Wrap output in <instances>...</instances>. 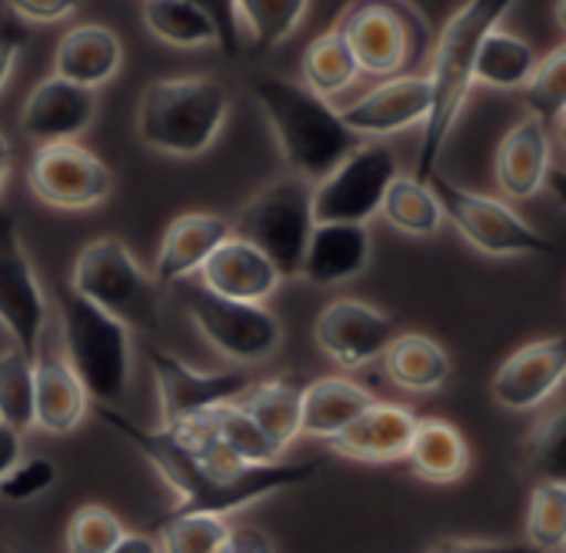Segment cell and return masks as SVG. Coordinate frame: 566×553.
<instances>
[{"label":"cell","mask_w":566,"mask_h":553,"mask_svg":"<svg viewBox=\"0 0 566 553\" xmlns=\"http://www.w3.org/2000/svg\"><path fill=\"white\" fill-rule=\"evenodd\" d=\"M120 64H124L120 38L101 24L71 28L54 54V74L87 91H97L101 84L117 77Z\"/></svg>","instance_id":"obj_25"},{"label":"cell","mask_w":566,"mask_h":553,"mask_svg":"<svg viewBox=\"0 0 566 553\" xmlns=\"http://www.w3.org/2000/svg\"><path fill=\"white\" fill-rule=\"evenodd\" d=\"M124 533L127 526L120 523V517H114L101 503H87L67 520L64 546L67 553H111Z\"/></svg>","instance_id":"obj_41"},{"label":"cell","mask_w":566,"mask_h":553,"mask_svg":"<svg viewBox=\"0 0 566 553\" xmlns=\"http://www.w3.org/2000/svg\"><path fill=\"white\" fill-rule=\"evenodd\" d=\"M111 553H160V543L154 536H147V533H130L127 530Z\"/></svg>","instance_id":"obj_49"},{"label":"cell","mask_w":566,"mask_h":553,"mask_svg":"<svg viewBox=\"0 0 566 553\" xmlns=\"http://www.w3.org/2000/svg\"><path fill=\"white\" fill-rule=\"evenodd\" d=\"M420 480L430 483H453L470 467V447L463 434L443 417H420L410 450L403 457Z\"/></svg>","instance_id":"obj_28"},{"label":"cell","mask_w":566,"mask_h":553,"mask_svg":"<svg viewBox=\"0 0 566 553\" xmlns=\"http://www.w3.org/2000/svg\"><path fill=\"white\" fill-rule=\"evenodd\" d=\"M91 410V397L77 380L74 367L64 357H38L34 361V427L44 434L64 437L74 434Z\"/></svg>","instance_id":"obj_24"},{"label":"cell","mask_w":566,"mask_h":553,"mask_svg":"<svg viewBox=\"0 0 566 553\" xmlns=\"http://www.w3.org/2000/svg\"><path fill=\"white\" fill-rule=\"evenodd\" d=\"M566 380V331L513 351L493 374L490 394L506 410H533L546 404Z\"/></svg>","instance_id":"obj_16"},{"label":"cell","mask_w":566,"mask_h":553,"mask_svg":"<svg viewBox=\"0 0 566 553\" xmlns=\"http://www.w3.org/2000/svg\"><path fill=\"white\" fill-rule=\"evenodd\" d=\"M549 137H546V124H539L536 117H523L516 121L496 144V157H493V170H496V184L510 200H530L546 187V174H549Z\"/></svg>","instance_id":"obj_23"},{"label":"cell","mask_w":566,"mask_h":553,"mask_svg":"<svg viewBox=\"0 0 566 553\" xmlns=\"http://www.w3.org/2000/svg\"><path fill=\"white\" fill-rule=\"evenodd\" d=\"M397 337V324L390 314L377 311L374 304L340 298L327 304L314 324V341L317 347L347 371L367 367L370 361L384 357L390 341Z\"/></svg>","instance_id":"obj_15"},{"label":"cell","mask_w":566,"mask_h":553,"mask_svg":"<svg viewBox=\"0 0 566 553\" xmlns=\"http://www.w3.org/2000/svg\"><path fill=\"white\" fill-rule=\"evenodd\" d=\"M184 307L200 337L240 367L270 361L283 344V324L263 304L227 301L200 284H187Z\"/></svg>","instance_id":"obj_10"},{"label":"cell","mask_w":566,"mask_h":553,"mask_svg":"<svg viewBox=\"0 0 566 553\" xmlns=\"http://www.w3.org/2000/svg\"><path fill=\"white\" fill-rule=\"evenodd\" d=\"M61 337L67 351L64 361L74 367L91 404H120L134 364L130 327L67 288L61 291Z\"/></svg>","instance_id":"obj_6"},{"label":"cell","mask_w":566,"mask_h":553,"mask_svg":"<svg viewBox=\"0 0 566 553\" xmlns=\"http://www.w3.org/2000/svg\"><path fill=\"white\" fill-rule=\"evenodd\" d=\"M301 394L304 384L291 377H273L260 384L253 380L250 390L240 397V407L276 453H283L301 437Z\"/></svg>","instance_id":"obj_27"},{"label":"cell","mask_w":566,"mask_h":553,"mask_svg":"<svg viewBox=\"0 0 566 553\" xmlns=\"http://www.w3.org/2000/svg\"><path fill=\"white\" fill-rule=\"evenodd\" d=\"M111 187L107 164L74 140L44 144L31 160L34 197L57 210H94L111 197Z\"/></svg>","instance_id":"obj_14"},{"label":"cell","mask_w":566,"mask_h":553,"mask_svg":"<svg viewBox=\"0 0 566 553\" xmlns=\"http://www.w3.org/2000/svg\"><path fill=\"white\" fill-rule=\"evenodd\" d=\"M233 237L253 243L280 273V281H291L301 273V260L307 240L317 227L314 220V184L301 177H280L256 190L230 223Z\"/></svg>","instance_id":"obj_7"},{"label":"cell","mask_w":566,"mask_h":553,"mask_svg":"<svg viewBox=\"0 0 566 553\" xmlns=\"http://www.w3.org/2000/svg\"><path fill=\"white\" fill-rule=\"evenodd\" d=\"M559 553H566V550H559Z\"/></svg>","instance_id":"obj_54"},{"label":"cell","mask_w":566,"mask_h":553,"mask_svg":"<svg viewBox=\"0 0 566 553\" xmlns=\"http://www.w3.org/2000/svg\"><path fill=\"white\" fill-rule=\"evenodd\" d=\"M0 424L18 434L34 427V361L18 347L0 354Z\"/></svg>","instance_id":"obj_35"},{"label":"cell","mask_w":566,"mask_h":553,"mask_svg":"<svg viewBox=\"0 0 566 553\" xmlns=\"http://www.w3.org/2000/svg\"><path fill=\"white\" fill-rule=\"evenodd\" d=\"M8 8L14 18L31 24H57L81 8V0H8Z\"/></svg>","instance_id":"obj_43"},{"label":"cell","mask_w":566,"mask_h":553,"mask_svg":"<svg viewBox=\"0 0 566 553\" xmlns=\"http://www.w3.org/2000/svg\"><path fill=\"white\" fill-rule=\"evenodd\" d=\"M513 0H467V4L447 21L437 48H433V67H430V87H433V104L423 121V140L417 154V174L427 180L437 174L440 154L463 114V104L473 87V64L483 38L500 28Z\"/></svg>","instance_id":"obj_3"},{"label":"cell","mask_w":566,"mask_h":553,"mask_svg":"<svg viewBox=\"0 0 566 553\" xmlns=\"http://www.w3.org/2000/svg\"><path fill=\"white\" fill-rule=\"evenodd\" d=\"M307 8L311 0H230L240 48L243 44H250L253 51L280 48L304 24Z\"/></svg>","instance_id":"obj_30"},{"label":"cell","mask_w":566,"mask_h":553,"mask_svg":"<svg viewBox=\"0 0 566 553\" xmlns=\"http://www.w3.org/2000/svg\"><path fill=\"white\" fill-rule=\"evenodd\" d=\"M230 91L207 74L150 81L137 104V137L170 157H200L223 131Z\"/></svg>","instance_id":"obj_4"},{"label":"cell","mask_w":566,"mask_h":553,"mask_svg":"<svg viewBox=\"0 0 566 553\" xmlns=\"http://www.w3.org/2000/svg\"><path fill=\"white\" fill-rule=\"evenodd\" d=\"M21 44H24V34L14 24H0V91H4V84L14 74V64L21 58Z\"/></svg>","instance_id":"obj_47"},{"label":"cell","mask_w":566,"mask_h":553,"mask_svg":"<svg viewBox=\"0 0 566 553\" xmlns=\"http://www.w3.org/2000/svg\"><path fill=\"white\" fill-rule=\"evenodd\" d=\"M71 291L124 321L130 331L154 327L160 314V284L137 263L120 237H97L77 253Z\"/></svg>","instance_id":"obj_8"},{"label":"cell","mask_w":566,"mask_h":553,"mask_svg":"<svg viewBox=\"0 0 566 553\" xmlns=\"http://www.w3.org/2000/svg\"><path fill=\"white\" fill-rule=\"evenodd\" d=\"M546 187L553 190V197H556L559 204H566V167H549Z\"/></svg>","instance_id":"obj_50"},{"label":"cell","mask_w":566,"mask_h":553,"mask_svg":"<svg viewBox=\"0 0 566 553\" xmlns=\"http://www.w3.org/2000/svg\"><path fill=\"white\" fill-rule=\"evenodd\" d=\"M54 483H57V463L51 457H21L11 467V473L0 480V500L28 503L51 493Z\"/></svg>","instance_id":"obj_42"},{"label":"cell","mask_w":566,"mask_h":553,"mask_svg":"<svg viewBox=\"0 0 566 553\" xmlns=\"http://www.w3.org/2000/svg\"><path fill=\"white\" fill-rule=\"evenodd\" d=\"M140 14L147 31L180 51H197V48H220V31L217 21L193 0H140Z\"/></svg>","instance_id":"obj_31"},{"label":"cell","mask_w":566,"mask_h":553,"mask_svg":"<svg viewBox=\"0 0 566 553\" xmlns=\"http://www.w3.org/2000/svg\"><path fill=\"white\" fill-rule=\"evenodd\" d=\"M526 467L539 483L566 487V407L543 414L523 440Z\"/></svg>","instance_id":"obj_36"},{"label":"cell","mask_w":566,"mask_h":553,"mask_svg":"<svg viewBox=\"0 0 566 553\" xmlns=\"http://www.w3.org/2000/svg\"><path fill=\"white\" fill-rule=\"evenodd\" d=\"M197 284L227 301L263 304L280 288V273L253 243L230 233L200 267Z\"/></svg>","instance_id":"obj_19"},{"label":"cell","mask_w":566,"mask_h":553,"mask_svg":"<svg viewBox=\"0 0 566 553\" xmlns=\"http://www.w3.org/2000/svg\"><path fill=\"white\" fill-rule=\"evenodd\" d=\"M217 553H276V546L260 526H230Z\"/></svg>","instance_id":"obj_45"},{"label":"cell","mask_w":566,"mask_h":553,"mask_svg":"<svg viewBox=\"0 0 566 553\" xmlns=\"http://www.w3.org/2000/svg\"><path fill=\"white\" fill-rule=\"evenodd\" d=\"M523 97L530 117H536L539 124H556L566 114V44L556 48L549 58L536 61Z\"/></svg>","instance_id":"obj_40"},{"label":"cell","mask_w":566,"mask_h":553,"mask_svg":"<svg viewBox=\"0 0 566 553\" xmlns=\"http://www.w3.org/2000/svg\"><path fill=\"white\" fill-rule=\"evenodd\" d=\"M360 74L370 77H403L430 54V28L410 0H354L334 28Z\"/></svg>","instance_id":"obj_5"},{"label":"cell","mask_w":566,"mask_h":553,"mask_svg":"<svg viewBox=\"0 0 566 553\" xmlns=\"http://www.w3.org/2000/svg\"><path fill=\"white\" fill-rule=\"evenodd\" d=\"M91 410L114 427L120 437H127L137 453L170 483V490L177 493V507L170 513H213V517H227L237 513L276 490H291L307 483L317 470L321 460H301V463H263V467H247L233 477L217 473L213 467H207L197 453H190L167 427H140L130 417H124L117 407L107 404H91Z\"/></svg>","instance_id":"obj_1"},{"label":"cell","mask_w":566,"mask_h":553,"mask_svg":"<svg viewBox=\"0 0 566 553\" xmlns=\"http://www.w3.org/2000/svg\"><path fill=\"white\" fill-rule=\"evenodd\" d=\"M370 253L374 240L364 223H317L307 240L297 276H304L314 288L347 284L367 270Z\"/></svg>","instance_id":"obj_22"},{"label":"cell","mask_w":566,"mask_h":553,"mask_svg":"<svg viewBox=\"0 0 566 553\" xmlns=\"http://www.w3.org/2000/svg\"><path fill=\"white\" fill-rule=\"evenodd\" d=\"M526 543L536 553L566 550V487L536 483L526 503Z\"/></svg>","instance_id":"obj_38"},{"label":"cell","mask_w":566,"mask_h":553,"mask_svg":"<svg viewBox=\"0 0 566 553\" xmlns=\"http://www.w3.org/2000/svg\"><path fill=\"white\" fill-rule=\"evenodd\" d=\"M8 174H11V144L4 140V134H0V190L8 184Z\"/></svg>","instance_id":"obj_51"},{"label":"cell","mask_w":566,"mask_h":553,"mask_svg":"<svg viewBox=\"0 0 566 553\" xmlns=\"http://www.w3.org/2000/svg\"><path fill=\"white\" fill-rule=\"evenodd\" d=\"M256 104L276 137V147L294 177L317 184L340 160H347L364 137H357L331 101L317 97L307 84L287 77H260L253 84Z\"/></svg>","instance_id":"obj_2"},{"label":"cell","mask_w":566,"mask_h":553,"mask_svg":"<svg viewBox=\"0 0 566 553\" xmlns=\"http://www.w3.org/2000/svg\"><path fill=\"white\" fill-rule=\"evenodd\" d=\"M387 377L407 394H433L440 390L450 374V354L427 334H397L384 351Z\"/></svg>","instance_id":"obj_29"},{"label":"cell","mask_w":566,"mask_h":553,"mask_svg":"<svg viewBox=\"0 0 566 553\" xmlns=\"http://www.w3.org/2000/svg\"><path fill=\"white\" fill-rule=\"evenodd\" d=\"M423 553H536L526 540H440Z\"/></svg>","instance_id":"obj_44"},{"label":"cell","mask_w":566,"mask_h":553,"mask_svg":"<svg viewBox=\"0 0 566 553\" xmlns=\"http://www.w3.org/2000/svg\"><path fill=\"white\" fill-rule=\"evenodd\" d=\"M443 220H450L460 237L476 247L486 257H546L556 253V247L536 230L530 227L506 200H496L490 194L480 190H467L460 184H453L443 174H430L427 177Z\"/></svg>","instance_id":"obj_9"},{"label":"cell","mask_w":566,"mask_h":553,"mask_svg":"<svg viewBox=\"0 0 566 553\" xmlns=\"http://www.w3.org/2000/svg\"><path fill=\"white\" fill-rule=\"evenodd\" d=\"M24 457L21 450V434L8 424H0V480L11 473V467Z\"/></svg>","instance_id":"obj_48"},{"label":"cell","mask_w":566,"mask_h":553,"mask_svg":"<svg viewBox=\"0 0 566 553\" xmlns=\"http://www.w3.org/2000/svg\"><path fill=\"white\" fill-rule=\"evenodd\" d=\"M97 117V97L87 87H77L64 77L41 81L24 107H21V131L34 144H64L81 137Z\"/></svg>","instance_id":"obj_18"},{"label":"cell","mask_w":566,"mask_h":553,"mask_svg":"<svg viewBox=\"0 0 566 553\" xmlns=\"http://www.w3.org/2000/svg\"><path fill=\"white\" fill-rule=\"evenodd\" d=\"M374 404V394L350 377H321L304 384L301 394V434L334 440L350 420Z\"/></svg>","instance_id":"obj_26"},{"label":"cell","mask_w":566,"mask_h":553,"mask_svg":"<svg viewBox=\"0 0 566 553\" xmlns=\"http://www.w3.org/2000/svg\"><path fill=\"white\" fill-rule=\"evenodd\" d=\"M0 327L11 334L18 351L38 361L48 327V298L24 250L18 220L4 207H0Z\"/></svg>","instance_id":"obj_13"},{"label":"cell","mask_w":566,"mask_h":553,"mask_svg":"<svg viewBox=\"0 0 566 553\" xmlns=\"http://www.w3.org/2000/svg\"><path fill=\"white\" fill-rule=\"evenodd\" d=\"M533 67H536V51L523 38L493 28L476 51L473 84H486L496 91H523Z\"/></svg>","instance_id":"obj_32"},{"label":"cell","mask_w":566,"mask_h":553,"mask_svg":"<svg viewBox=\"0 0 566 553\" xmlns=\"http://www.w3.org/2000/svg\"><path fill=\"white\" fill-rule=\"evenodd\" d=\"M380 217L407 237H430L443 223V210L430 180L403 177V174H397V180L387 187Z\"/></svg>","instance_id":"obj_33"},{"label":"cell","mask_w":566,"mask_h":553,"mask_svg":"<svg viewBox=\"0 0 566 553\" xmlns=\"http://www.w3.org/2000/svg\"><path fill=\"white\" fill-rule=\"evenodd\" d=\"M433 104V87L427 74H403L377 84L360 101L340 111L344 124L357 137H384L407 127H423Z\"/></svg>","instance_id":"obj_17"},{"label":"cell","mask_w":566,"mask_h":553,"mask_svg":"<svg viewBox=\"0 0 566 553\" xmlns=\"http://www.w3.org/2000/svg\"><path fill=\"white\" fill-rule=\"evenodd\" d=\"M227 517L213 513H170L160 526V553H217L227 540Z\"/></svg>","instance_id":"obj_39"},{"label":"cell","mask_w":566,"mask_h":553,"mask_svg":"<svg viewBox=\"0 0 566 553\" xmlns=\"http://www.w3.org/2000/svg\"><path fill=\"white\" fill-rule=\"evenodd\" d=\"M200 4L213 21H217V31H220V51L227 58H237L240 54V41H237V28H233V14H230V0H193Z\"/></svg>","instance_id":"obj_46"},{"label":"cell","mask_w":566,"mask_h":553,"mask_svg":"<svg viewBox=\"0 0 566 553\" xmlns=\"http://www.w3.org/2000/svg\"><path fill=\"white\" fill-rule=\"evenodd\" d=\"M233 233V227L207 210H190L180 213L157 250V267H154V281L160 288H174V284H187L200 273V267L207 263V257Z\"/></svg>","instance_id":"obj_21"},{"label":"cell","mask_w":566,"mask_h":553,"mask_svg":"<svg viewBox=\"0 0 566 553\" xmlns=\"http://www.w3.org/2000/svg\"><path fill=\"white\" fill-rule=\"evenodd\" d=\"M556 140H559V147L566 150V114L556 121Z\"/></svg>","instance_id":"obj_53"},{"label":"cell","mask_w":566,"mask_h":553,"mask_svg":"<svg viewBox=\"0 0 566 553\" xmlns=\"http://www.w3.org/2000/svg\"><path fill=\"white\" fill-rule=\"evenodd\" d=\"M213 437L243 463V467H263V463H276L280 453L266 444V437L256 430V424L247 417V410L237 404H223L217 410L207 414Z\"/></svg>","instance_id":"obj_37"},{"label":"cell","mask_w":566,"mask_h":553,"mask_svg":"<svg viewBox=\"0 0 566 553\" xmlns=\"http://www.w3.org/2000/svg\"><path fill=\"white\" fill-rule=\"evenodd\" d=\"M147 361L154 371L164 427L203 417L223 404H237L253 384L247 367L200 371V367H193V364H187L177 354L160 351V347H147Z\"/></svg>","instance_id":"obj_12"},{"label":"cell","mask_w":566,"mask_h":553,"mask_svg":"<svg viewBox=\"0 0 566 553\" xmlns=\"http://www.w3.org/2000/svg\"><path fill=\"white\" fill-rule=\"evenodd\" d=\"M417 414L400 407V404H384L374 400L357 420H350L334 440V453L360 460V463H390L403 460L417 430Z\"/></svg>","instance_id":"obj_20"},{"label":"cell","mask_w":566,"mask_h":553,"mask_svg":"<svg viewBox=\"0 0 566 553\" xmlns=\"http://www.w3.org/2000/svg\"><path fill=\"white\" fill-rule=\"evenodd\" d=\"M400 167L390 147L364 144L340 160L324 180L314 184V220L317 223H364L380 213L387 187Z\"/></svg>","instance_id":"obj_11"},{"label":"cell","mask_w":566,"mask_h":553,"mask_svg":"<svg viewBox=\"0 0 566 553\" xmlns=\"http://www.w3.org/2000/svg\"><path fill=\"white\" fill-rule=\"evenodd\" d=\"M301 71H304V84L324 101L347 91L360 74L347 41L337 31H327V34H321V38H314L307 44V51L301 58Z\"/></svg>","instance_id":"obj_34"},{"label":"cell","mask_w":566,"mask_h":553,"mask_svg":"<svg viewBox=\"0 0 566 553\" xmlns=\"http://www.w3.org/2000/svg\"><path fill=\"white\" fill-rule=\"evenodd\" d=\"M553 14H556L559 28L566 31V0H556V4H553Z\"/></svg>","instance_id":"obj_52"}]
</instances>
